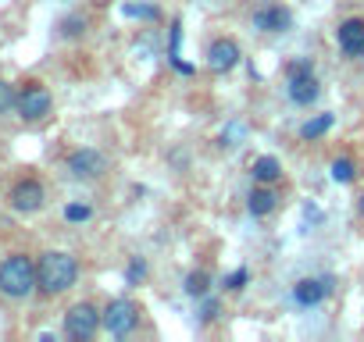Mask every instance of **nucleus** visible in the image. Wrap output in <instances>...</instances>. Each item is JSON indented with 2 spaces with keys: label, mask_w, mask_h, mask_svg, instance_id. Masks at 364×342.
I'll use <instances>...</instances> for the list:
<instances>
[{
  "label": "nucleus",
  "mask_w": 364,
  "mask_h": 342,
  "mask_svg": "<svg viewBox=\"0 0 364 342\" xmlns=\"http://www.w3.org/2000/svg\"><path fill=\"white\" fill-rule=\"evenodd\" d=\"M54 111V96H50V89L43 86V82H22V89H18V118L22 121H29V125H36V121H43L47 114Z\"/></svg>",
  "instance_id": "3"
},
{
  "label": "nucleus",
  "mask_w": 364,
  "mask_h": 342,
  "mask_svg": "<svg viewBox=\"0 0 364 342\" xmlns=\"http://www.w3.org/2000/svg\"><path fill=\"white\" fill-rule=\"evenodd\" d=\"M129 18H157V8H139V4H125L122 8Z\"/></svg>",
  "instance_id": "24"
},
{
  "label": "nucleus",
  "mask_w": 364,
  "mask_h": 342,
  "mask_svg": "<svg viewBox=\"0 0 364 342\" xmlns=\"http://www.w3.org/2000/svg\"><path fill=\"white\" fill-rule=\"evenodd\" d=\"M328 175H332V182H339V186H350V182L357 179V164H353L350 157H336V160L328 164Z\"/></svg>",
  "instance_id": "15"
},
{
  "label": "nucleus",
  "mask_w": 364,
  "mask_h": 342,
  "mask_svg": "<svg viewBox=\"0 0 364 342\" xmlns=\"http://www.w3.org/2000/svg\"><path fill=\"white\" fill-rule=\"evenodd\" d=\"M11 111H18V86L0 79V114H11Z\"/></svg>",
  "instance_id": "18"
},
{
  "label": "nucleus",
  "mask_w": 364,
  "mask_h": 342,
  "mask_svg": "<svg viewBox=\"0 0 364 342\" xmlns=\"http://www.w3.org/2000/svg\"><path fill=\"white\" fill-rule=\"evenodd\" d=\"M240 57H243V54H240V43H236V40H225V36H222V40H215V43L208 47V65H211L215 72H232V68L240 65Z\"/></svg>",
  "instance_id": "10"
},
{
  "label": "nucleus",
  "mask_w": 364,
  "mask_h": 342,
  "mask_svg": "<svg viewBox=\"0 0 364 342\" xmlns=\"http://www.w3.org/2000/svg\"><path fill=\"white\" fill-rule=\"evenodd\" d=\"M36 292V260L26 253H11L0 260V296L26 299Z\"/></svg>",
  "instance_id": "2"
},
{
  "label": "nucleus",
  "mask_w": 364,
  "mask_h": 342,
  "mask_svg": "<svg viewBox=\"0 0 364 342\" xmlns=\"http://www.w3.org/2000/svg\"><path fill=\"white\" fill-rule=\"evenodd\" d=\"M82 33H86V18H79V15L61 18V36H65V40H79Z\"/></svg>",
  "instance_id": "19"
},
{
  "label": "nucleus",
  "mask_w": 364,
  "mask_h": 342,
  "mask_svg": "<svg viewBox=\"0 0 364 342\" xmlns=\"http://www.w3.org/2000/svg\"><path fill=\"white\" fill-rule=\"evenodd\" d=\"M336 43H339L343 54L360 57V54H364V18H346V22H339Z\"/></svg>",
  "instance_id": "9"
},
{
  "label": "nucleus",
  "mask_w": 364,
  "mask_h": 342,
  "mask_svg": "<svg viewBox=\"0 0 364 342\" xmlns=\"http://www.w3.org/2000/svg\"><path fill=\"white\" fill-rule=\"evenodd\" d=\"M104 328H107V335H114V338L132 335V331L139 328V307H136L132 299H125V296L111 299V303L104 307Z\"/></svg>",
  "instance_id": "5"
},
{
  "label": "nucleus",
  "mask_w": 364,
  "mask_h": 342,
  "mask_svg": "<svg viewBox=\"0 0 364 342\" xmlns=\"http://www.w3.org/2000/svg\"><path fill=\"white\" fill-rule=\"evenodd\" d=\"M289 26H293V15L282 4H264L254 11V29L261 33H289Z\"/></svg>",
  "instance_id": "8"
},
{
  "label": "nucleus",
  "mask_w": 364,
  "mask_h": 342,
  "mask_svg": "<svg viewBox=\"0 0 364 342\" xmlns=\"http://www.w3.org/2000/svg\"><path fill=\"white\" fill-rule=\"evenodd\" d=\"M218 310H222V307H218V299H208V296H204V307H200V321H204V324H211V321L218 317Z\"/></svg>",
  "instance_id": "25"
},
{
  "label": "nucleus",
  "mask_w": 364,
  "mask_h": 342,
  "mask_svg": "<svg viewBox=\"0 0 364 342\" xmlns=\"http://www.w3.org/2000/svg\"><path fill=\"white\" fill-rule=\"evenodd\" d=\"M208 292H211V275H208V271H190V275H186V296L204 299Z\"/></svg>",
  "instance_id": "16"
},
{
  "label": "nucleus",
  "mask_w": 364,
  "mask_h": 342,
  "mask_svg": "<svg viewBox=\"0 0 364 342\" xmlns=\"http://www.w3.org/2000/svg\"><path fill=\"white\" fill-rule=\"evenodd\" d=\"M65 167H68V175H72V179L90 182V179H100L104 171H107V157H104L100 150H93V146H79V150L68 153Z\"/></svg>",
  "instance_id": "6"
},
{
  "label": "nucleus",
  "mask_w": 364,
  "mask_h": 342,
  "mask_svg": "<svg viewBox=\"0 0 364 342\" xmlns=\"http://www.w3.org/2000/svg\"><path fill=\"white\" fill-rule=\"evenodd\" d=\"M286 93H289V100H293L296 107H311V104L321 96V86H318L314 75H296V79H289Z\"/></svg>",
  "instance_id": "12"
},
{
  "label": "nucleus",
  "mask_w": 364,
  "mask_h": 342,
  "mask_svg": "<svg viewBox=\"0 0 364 342\" xmlns=\"http://www.w3.org/2000/svg\"><path fill=\"white\" fill-rule=\"evenodd\" d=\"M8 204H11V211H18V214H36V211H43V204H47V189H43L40 179H18V182L11 186V193H8Z\"/></svg>",
  "instance_id": "7"
},
{
  "label": "nucleus",
  "mask_w": 364,
  "mask_h": 342,
  "mask_svg": "<svg viewBox=\"0 0 364 342\" xmlns=\"http://www.w3.org/2000/svg\"><path fill=\"white\" fill-rule=\"evenodd\" d=\"M357 207H360V214H364V193H360V200H357Z\"/></svg>",
  "instance_id": "26"
},
{
  "label": "nucleus",
  "mask_w": 364,
  "mask_h": 342,
  "mask_svg": "<svg viewBox=\"0 0 364 342\" xmlns=\"http://www.w3.org/2000/svg\"><path fill=\"white\" fill-rule=\"evenodd\" d=\"M332 121H336L332 114H318V118H311V121L300 125V136H304V139H318V136H325V132L332 128Z\"/></svg>",
  "instance_id": "17"
},
{
  "label": "nucleus",
  "mask_w": 364,
  "mask_h": 342,
  "mask_svg": "<svg viewBox=\"0 0 364 342\" xmlns=\"http://www.w3.org/2000/svg\"><path fill=\"white\" fill-rule=\"evenodd\" d=\"M275 207H279V193H275L272 186H261V182H257V186L250 189V197H247V211H250L254 218H268Z\"/></svg>",
  "instance_id": "13"
},
{
  "label": "nucleus",
  "mask_w": 364,
  "mask_h": 342,
  "mask_svg": "<svg viewBox=\"0 0 364 342\" xmlns=\"http://www.w3.org/2000/svg\"><path fill=\"white\" fill-rule=\"evenodd\" d=\"M79 282V260L65 250H50L36 260V289L43 296H61Z\"/></svg>",
  "instance_id": "1"
},
{
  "label": "nucleus",
  "mask_w": 364,
  "mask_h": 342,
  "mask_svg": "<svg viewBox=\"0 0 364 342\" xmlns=\"http://www.w3.org/2000/svg\"><path fill=\"white\" fill-rule=\"evenodd\" d=\"M328 289H332L328 278H300V282L293 285V299H296L300 307H318V303L328 296Z\"/></svg>",
  "instance_id": "11"
},
{
  "label": "nucleus",
  "mask_w": 364,
  "mask_h": 342,
  "mask_svg": "<svg viewBox=\"0 0 364 342\" xmlns=\"http://www.w3.org/2000/svg\"><path fill=\"white\" fill-rule=\"evenodd\" d=\"M143 278H146V264H143L139 257H132L129 267H125V285H139Z\"/></svg>",
  "instance_id": "22"
},
{
  "label": "nucleus",
  "mask_w": 364,
  "mask_h": 342,
  "mask_svg": "<svg viewBox=\"0 0 364 342\" xmlns=\"http://www.w3.org/2000/svg\"><path fill=\"white\" fill-rule=\"evenodd\" d=\"M296 75H314V61L311 57H296L286 65V79H296Z\"/></svg>",
  "instance_id": "21"
},
{
  "label": "nucleus",
  "mask_w": 364,
  "mask_h": 342,
  "mask_svg": "<svg viewBox=\"0 0 364 342\" xmlns=\"http://www.w3.org/2000/svg\"><path fill=\"white\" fill-rule=\"evenodd\" d=\"M100 328H104V310H97L93 303H75V307L65 314V335L75 338V342L93 338Z\"/></svg>",
  "instance_id": "4"
},
{
  "label": "nucleus",
  "mask_w": 364,
  "mask_h": 342,
  "mask_svg": "<svg viewBox=\"0 0 364 342\" xmlns=\"http://www.w3.org/2000/svg\"><path fill=\"white\" fill-rule=\"evenodd\" d=\"M250 175H254V182H261V186H275V182L282 179V160L272 157V153H264V157H257V160L250 164Z\"/></svg>",
  "instance_id": "14"
},
{
  "label": "nucleus",
  "mask_w": 364,
  "mask_h": 342,
  "mask_svg": "<svg viewBox=\"0 0 364 342\" xmlns=\"http://www.w3.org/2000/svg\"><path fill=\"white\" fill-rule=\"evenodd\" d=\"M247 278H250V271H247V267H236V271H232V275H229L222 285H225L229 292H240V289L247 285Z\"/></svg>",
  "instance_id": "23"
},
{
  "label": "nucleus",
  "mask_w": 364,
  "mask_h": 342,
  "mask_svg": "<svg viewBox=\"0 0 364 342\" xmlns=\"http://www.w3.org/2000/svg\"><path fill=\"white\" fill-rule=\"evenodd\" d=\"M90 218H93V207L90 204H68L65 207V221H72V225H82Z\"/></svg>",
  "instance_id": "20"
}]
</instances>
